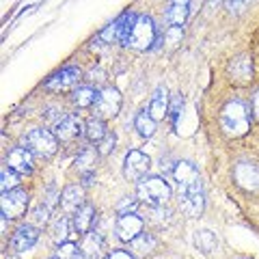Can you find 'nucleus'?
Returning <instances> with one entry per match:
<instances>
[{
    "label": "nucleus",
    "instance_id": "obj_40",
    "mask_svg": "<svg viewBox=\"0 0 259 259\" xmlns=\"http://www.w3.org/2000/svg\"><path fill=\"white\" fill-rule=\"evenodd\" d=\"M74 259H87V257H84V255H82V253H78V255H76V257H74Z\"/></svg>",
    "mask_w": 259,
    "mask_h": 259
},
{
    "label": "nucleus",
    "instance_id": "obj_10",
    "mask_svg": "<svg viewBox=\"0 0 259 259\" xmlns=\"http://www.w3.org/2000/svg\"><path fill=\"white\" fill-rule=\"evenodd\" d=\"M143 218L132 214H121L117 218V225H115V231H117V238L123 240V242H132L134 238H139L143 233Z\"/></svg>",
    "mask_w": 259,
    "mask_h": 259
},
{
    "label": "nucleus",
    "instance_id": "obj_14",
    "mask_svg": "<svg viewBox=\"0 0 259 259\" xmlns=\"http://www.w3.org/2000/svg\"><path fill=\"white\" fill-rule=\"evenodd\" d=\"M37 240H39L37 227L35 225H24V227H20V229L13 233L11 246H13L15 253H24V250H30L32 246H35Z\"/></svg>",
    "mask_w": 259,
    "mask_h": 259
},
{
    "label": "nucleus",
    "instance_id": "obj_24",
    "mask_svg": "<svg viewBox=\"0 0 259 259\" xmlns=\"http://www.w3.org/2000/svg\"><path fill=\"white\" fill-rule=\"evenodd\" d=\"M97 93L93 87H78L76 91H74V97H71V100H74V104L78 108H89V106H93V104L97 102Z\"/></svg>",
    "mask_w": 259,
    "mask_h": 259
},
{
    "label": "nucleus",
    "instance_id": "obj_19",
    "mask_svg": "<svg viewBox=\"0 0 259 259\" xmlns=\"http://www.w3.org/2000/svg\"><path fill=\"white\" fill-rule=\"evenodd\" d=\"M84 205V192L78 186H67L61 194V207L67 214H76L80 207Z\"/></svg>",
    "mask_w": 259,
    "mask_h": 259
},
{
    "label": "nucleus",
    "instance_id": "obj_7",
    "mask_svg": "<svg viewBox=\"0 0 259 259\" xmlns=\"http://www.w3.org/2000/svg\"><path fill=\"white\" fill-rule=\"evenodd\" d=\"M0 207H3V218H9V221L24 216V212L28 207V192L20 188L5 192L3 199H0Z\"/></svg>",
    "mask_w": 259,
    "mask_h": 259
},
{
    "label": "nucleus",
    "instance_id": "obj_2",
    "mask_svg": "<svg viewBox=\"0 0 259 259\" xmlns=\"http://www.w3.org/2000/svg\"><path fill=\"white\" fill-rule=\"evenodd\" d=\"M158 39H160V35H158L156 26H153V20L149 15H136L125 46L134 48V50H151V48L158 44Z\"/></svg>",
    "mask_w": 259,
    "mask_h": 259
},
{
    "label": "nucleus",
    "instance_id": "obj_32",
    "mask_svg": "<svg viewBox=\"0 0 259 259\" xmlns=\"http://www.w3.org/2000/svg\"><path fill=\"white\" fill-rule=\"evenodd\" d=\"M48 216H50V207L41 203V205H37L30 212V223L35 225V227H44L48 223Z\"/></svg>",
    "mask_w": 259,
    "mask_h": 259
},
{
    "label": "nucleus",
    "instance_id": "obj_4",
    "mask_svg": "<svg viewBox=\"0 0 259 259\" xmlns=\"http://www.w3.org/2000/svg\"><path fill=\"white\" fill-rule=\"evenodd\" d=\"M26 149L32 153V156H39V158H50L59 149V139L56 134L50 132V130H44V127H35L26 134Z\"/></svg>",
    "mask_w": 259,
    "mask_h": 259
},
{
    "label": "nucleus",
    "instance_id": "obj_28",
    "mask_svg": "<svg viewBox=\"0 0 259 259\" xmlns=\"http://www.w3.org/2000/svg\"><path fill=\"white\" fill-rule=\"evenodd\" d=\"M84 134H87V139L91 141V143H100L104 136L108 134V130H106V125H104L102 119H91L84 125Z\"/></svg>",
    "mask_w": 259,
    "mask_h": 259
},
{
    "label": "nucleus",
    "instance_id": "obj_3",
    "mask_svg": "<svg viewBox=\"0 0 259 259\" xmlns=\"http://www.w3.org/2000/svg\"><path fill=\"white\" fill-rule=\"evenodd\" d=\"M136 194H139V201H143V203L151 207H160L171 199V186L162 177H143Z\"/></svg>",
    "mask_w": 259,
    "mask_h": 259
},
{
    "label": "nucleus",
    "instance_id": "obj_8",
    "mask_svg": "<svg viewBox=\"0 0 259 259\" xmlns=\"http://www.w3.org/2000/svg\"><path fill=\"white\" fill-rule=\"evenodd\" d=\"M149 166H151V160H149L147 153H143L139 149H132V151H127V156H125L123 175L130 182H141L143 177L147 175Z\"/></svg>",
    "mask_w": 259,
    "mask_h": 259
},
{
    "label": "nucleus",
    "instance_id": "obj_9",
    "mask_svg": "<svg viewBox=\"0 0 259 259\" xmlns=\"http://www.w3.org/2000/svg\"><path fill=\"white\" fill-rule=\"evenodd\" d=\"M173 177H175L177 186H180V192H190V190L203 188V186H201L199 171L190 162H177L173 168Z\"/></svg>",
    "mask_w": 259,
    "mask_h": 259
},
{
    "label": "nucleus",
    "instance_id": "obj_16",
    "mask_svg": "<svg viewBox=\"0 0 259 259\" xmlns=\"http://www.w3.org/2000/svg\"><path fill=\"white\" fill-rule=\"evenodd\" d=\"M229 76H231V80H236L240 84L248 82L250 76H253V59H250L248 54L236 56V59L229 63Z\"/></svg>",
    "mask_w": 259,
    "mask_h": 259
},
{
    "label": "nucleus",
    "instance_id": "obj_29",
    "mask_svg": "<svg viewBox=\"0 0 259 259\" xmlns=\"http://www.w3.org/2000/svg\"><path fill=\"white\" fill-rule=\"evenodd\" d=\"M130 244H132V248L139 255H147V253H151V250L156 248V238H153L151 233H141V236L134 238Z\"/></svg>",
    "mask_w": 259,
    "mask_h": 259
},
{
    "label": "nucleus",
    "instance_id": "obj_34",
    "mask_svg": "<svg viewBox=\"0 0 259 259\" xmlns=\"http://www.w3.org/2000/svg\"><path fill=\"white\" fill-rule=\"evenodd\" d=\"M76 255H78V246L71 244V242L59 244V248H56V259H74Z\"/></svg>",
    "mask_w": 259,
    "mask_h": 259
},
{
    "label": "nucleus",
    "instance_id": "obj_12",
    "mask_svg": "<svg viewBox=\"0 0 259 259\" xmlns=\"http://www.w3.org/2000/svg\"><path fill=\"white\" fill-rule=\"evenodd\" d=\"M82 132H84V125H82V121H80V117H76V115H65L59 123L54 125L56 139L65 141V143L76 141Z\"/></svg>",
    "mask_w": 259,
    "mask_h": 259
},
{
    "label": "nucleus",
    "instance_id": "obj_26",
    "mask_svg": "<svg viewBox=\"0 0 259 259\" xmlns=\"http://www.w3.org/2000/svg\"><path fill=\"white\" fill-rule=\"evenodd\" d=\"M194 244H197V248L201 250V253L209 255V253H212V250H216V246H218V240H216V236H214L212 231L201 229V231H197V236H194Z\"/></svg>",
    "mask_w": 259,
    "mask_h": 259
},
{
    "label": "nucleus",
    "instance_id": "obj_31",
    "mask_svg": "<svg viewBox=\"0 0 259 259\" xmlns=\"http://www.w3.org/2000/svg\"><path fill=\"white\" fill-rule=\"evenodd\" d=\"M182 110H184V97H182V93H177L173 100H171V104H168V119H171V125L175 127L177 125V119H180V115H182Z\"/></svg>",
    "mask_w": 259,
    "mask_h": 259
},
{
    "label": "nucleus",
    "instance_id": "obj_37",
    "mask_svg": "<svg viewBox=\"0 0 259 259\" xmlns=\"http://www.w3.org/2000/svg\"><path fill=\"white\" fill-rule=\"evenodd\" d=\"M106 259H134V257L130 255L127 250H112V253H108Z\"/></svg>",
    "mask_w": 259,
    "mask_h": 259
},
{
    "label": "nucleus",
    "instance_id": "obj_11",
    "mask_svg": "<svg viewBox=\"0 0 259 259\" xmlns=\"http://www.w3.org/2000/svg\"><path fill=\"white\" fill-rule=\"evenodd\" d=\"M80 78H82V71H80L78 67H71L69 65V67H63L61 71H56L52 78H48L46 89L48 91H67V89L78 84Z\"/></svg>",
    "mask_w": 259,
    "mask_h": 259
},
{
    "label": "nucleus",
    "instance_id": "obj_17",
    "mask_svg": "<svg viewBox=\"0 0 259 259\" xmlns=\"http://www.w3.org/2000/svg\"><path fill=\"white\" fill-rule=\"evenodd\" d=\"M180 207L188 216H199L201 212H203V207H205L203 188L190 190V192H180Z\"/></svg>",
    "mask_w": 259,
    "mask_h": 259
},
{
    "label": "nucleus",
    "instance_id": "obj_39",
    "mask_svg": "<svg viewBox=\"0 0 259 259\" xmlns=\"http://www.w3.org/2000/svg\"><path fill=\"white\" fill-rule=\"evenodd\" d=\"M209 5H218V3H223V0H207Z\"/></svg>",
    "mask_w": 259,
    "mask_h": 259
},
{
    "label": "nucleus",
    "instance_id": "obj_6",
    "mask_svg": "<svg viewBox=\"0 0 259 259\" xmlns=\"http://www.w3.org/2000/svg\"><path fill=\"white\" fill-rule=\"evenodd\" d=\"M121 110V93L115 87H106L102 89L95 102V115L97 119H112L117 117Z\"/></svg>",
    "mask_w": 259,
    "mask_h": 259
},
{
    "label": "nucleus",
    "instance_id": "obj_20",
    "mask_svg": "<svg viewBox=\"0 0 259 259\" xmlns=\"http://www.w3.org/2000/svg\"><path fill=\"white\" fill-rule=\"evenodd\" d=\"M149 115L160 121L168 115V93H166V87H158L151 95V102H149Z\"/></svg>",
    "mask_w": 259,
    "mask_h": 259
},
{
    "label": "nucleus",
    "instance_id": "obj_21",
    "mask_svg": "<svg viewBox=\"0 0 259 259\" xmlns=\"http://www.w3.org/2000/svg\"><path fill=\"white\" fill-rule=\"evenodd\" d=\"M95 160H97L95 149H84V151L78 156V160H76V168H78V173L84 177V184H91V180H93Z\"/></svg>",
    "mask_w": 259,
    "mask_h": 259
},
{
    "label": "nucleus",
    "instance_id": "obj_36",
    "mask_svg": "<svg viewBox=\"0 0 259 259\" xmlns=\"http://www.w3.org/2000/svg\"><path fill=\"white\" fill-rule=\"evenodd\" d=\"M225 3H227V9H229V11L240 13V11L250 3V0H225Z\"/></svg>",
    "mask_w": 259,
    "mask_h": 259
},
{
    "label": "nucleus",
    "instance_id": "obj_25",
    "mask_svg": "<svg viewBox=\"0 0 259 259\" xmlns=\"http://www.w3.org/2000/svg\"><path fill=\"white\" fill-rule=\"evenodd\" d=\"M102 246H104V240L97 236V233H89L82 242V255L87 259H100L102 257Z\"/></svg>",
    "mask_w": 259,
    "mask_h": 259
},
{
    "label": "nucleus",
    "instance_id": "obj_23",
    "mask_svg": "<svg viewBox=\"0 0 259 259\" xmlns=\"http://www.w3.org/2000/svg\"><path fill=\"white\" fill-rule=\"evenodd\" d=\"M134 127L139 130V134L143 139H151L153 132H156V119L149 115V110H141V112H136Z\"/></svg>",
    "mask_w": 259,
    "mask_h": 259
},
{
    "label": "nucleus",
    "instance_id": "obj_5",
    "mask_svg": "<svg viewBox=\"0 0 259 259\" xmlns=\"http://www.w3.org/2000/svg\"><path fill=\"white\" fill-rule=\"evenodd\" d=\"M134 20L136 15L134 13H123L121 18H117L115 22L106 26L102 32H100V39H104L106 44H127V37H130V30L134 26Z\"/></svg>",
    "mask_w": 259,
    "mask_h": 259
},
{
    "label": "nucleus",
    "instance_id": "obj_1",
    "mask_svg": "<svg viewBox=\"0 0 259 259\" xmlns=\"http://www.w3.org/2000/svg\"><path fill=\"white\" fill-rule=\"evenodd\" d=\"M221 127L227 136H233V139L244 136L250 130V115L246 104H242L240 100L227 102L221 110Z\"/></svg>",
    "mask_w": 259,
    "mask_h": 259
},
{
    "label": "nucleus",
    "instance_id": "obj_38",
    "mask_svg": "<svg viewBox=\"0 0 259 259\" xmlns=\"http://www.w3.org/2000/svg\"><path fill=\"white\" fill-rule=\"evenodd\" d=\"M253 115H255V119L259 121V91L253 95Z\"/></svg>",
    "mask_w": 259,
    "mask_h": 259
},
{
    "label": "nucleus",
    "instance_id": "obj_15",
    "mask_svg": "<svg viewBox=\"0 0 259 259\" xmlns=\"http://www.w3.org/2000/svg\"><path fill=\"white\" fill-rule=\"evenodd\" d=\"M7 164L18 175H28L32 171V153L26 147H13L7 156Z\"/></svg>",
    "mask_w": 259,
    "mask_h": 259
},
{
    "label": "nucleus",
    "instance_id": "obj_27",
    "mask_svg": "<svg viewBox=\"0 0 259 259\" xmlns=\"http://www.w3.org/2000/svg\"><path fill=\"white\" fill-rule=\"evenodd\" d=\"M67 236H69V221L65 216L56 218L50 227V238L56 242V244H65V242H67Z\"/></svg>",
    "mask_w": 259,
    "mask_h": 259
},
{
    "label": "nucleus",
    "instance_id": "obj_22",
    "mask_svg": "<svg viewBox=\"0 0 259 259\" xmlns=\"http://www.w3.org/2000/svg\"><path fill=\"white\" fill-rule=\"evenodd\" d=\"M95 221V207L93 205H82L74 216V229L78 233H89Z\"/></svg>",
    "mask_w": 259,
    "mask_h": 259
},
{
    "label": "nucleus",
    "instance_id": "obj_35",
    "mask_svg": "<svg viewBox=\"0 0 259 259\" xmlns=\"http://www.w3.org/2000/svg\"><path fill=\"white\" fill-rule=\"evenodd\" d=\"M136 205H139V199H132V197H127V199H123L121 203L117 205V214L121 216V214H132L134 209H136Z\"/></svg>",
    "mask_w": 259,
    "mask_h": 259
},
{
    "label": "nucleus",
    "instance_id": "obj_30",
    "mask_svg": "<svg viewBox=\"0 0 259 259\" xmlns=\"http://www.w3.org/2000/svg\"><path fill=\"white\" fill-rule=\"evenodd\" d=\"M0 188H3V194L5 192H11V190H15L18 188V184H20V180H18V173L15 171H11V168H3V175H0Z\"/></svg>",
    "mask_w": 259,
    "mask_h": 259
},
{
    "label": "nucleus",
    "instance_id": "obj_18",
    "mask_svg": "<svg viewBox=\"0 0 259 259\" xmlns=\"http://www.w3.org/2000/svg\"><path fill=\"white\" fill-rule=\"evenodd\" d=\"M188 15H190V0H171V5L166 9V22L173 28L184 26Z\"/></svg>",
    "mask_w": 259,
    "mask_h": 259
},
{
    "label": "nucleus",
    "instance_id": "obj_13",
    "mask_svg": "<svg viewBox=\"0 0 259 259\" xmlns=\"http://www.w3.org/2000/svg\"><path fill=\"white\" fill-rule=\"evenodd\" d=\"M233 177L244 190H259V166L253 162H238Z\"/></svg>",
    "mask_w": 259,
    "mask_h": 259
},
{
    "label": "nucleus",
    "instance_id": "obj_33",
    "mask_svg": "<svg viewBox=\"0 0 259 259\" xmlns=\"http://www.w3.org/2000/svg\"><path fill=\"white\" fill-rule=\"evenodd\" d=\"M115 143H117V136L112 134V132H108L100 143H97V153H102V156H108V153L115 149Z\"/></svg>",
    "mask_w": 259,
    "mask_h": 259
}]
</instances>
